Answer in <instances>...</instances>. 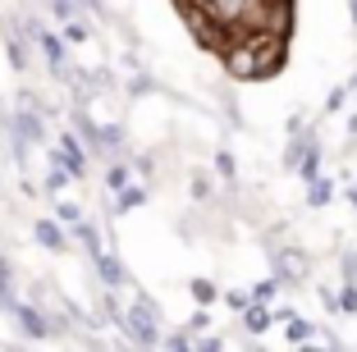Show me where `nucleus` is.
<instances>
[{
	"instance_id": "f257e3e1",
	"label": "nucleus",
	"mask_w": 357,
	"mask_h": 352,
	"mask_svg": "<svg viewBox=\"0 0 357 352\" xmlns=\"http://www.w3.org/2000/svg\"><path fill=\"white\" fill-rule=\"evenodd\" d=\"M124 325H128V339H133V343H147V348H151V343H160V330H156V307H151L147 298L128 307Z\"/></svg>"
},
{
	"instance_id": "f03ea898",
	"label": "nucleus",
	"mask_w": 357,
	"mask_h": 352,
	"mask_svg": "<svg viewBox=\"0 0 357 352\" xmlns=\"http://www.w3.org/2000/svg\"><path fill=\"white\" fill-rule=\"evenodd\" d=\"M60 165H69V174H74V178L87 169V160H83V146H78V137H69V133L60 137Z\"/></svg>"
},
{
	"instance_id": "7ed1b4c3",
	"label": "nucleus",
	"mask_w": 357,
	"mask_h": 352,
	"mask_svg": "<svg viewBox=\"0 0 357 352\" xmlns=\"http://www.w3.org/2000/svg\"><path fill=\"white\" fill-rule=\"evenodd\" d=\"M37 46L46 51V60H51V69H55V73L69 69V64H64V46H60V37H55V32H42V28H37Z\"/></svg>"
},
{
	"instance_id": "20e7f679",
	"label": "nucleus",
	"mask_w": 357,
	"mask_h": 352,
	"mask_svg": "<svg viewBox=\"0 0 357 352\" xmlns=\"http://www.w3.org/2000/svg\"><path fill=\"white\" fill-rule=\"evenodd\" d=\"M32 238L42 243V247H51V252H64V247H69V243H64V234L51 224V220H37V224H32Z\"/></svg>"
},
{
	"instance_id": "39448f33",
	"label": "nucleus",
	"mask_w": 357,
	"mask_h": 352,
	"mask_svg": "<svg viewBox=\"0 0 357 352\" xmlns=\"http://www.w3.org/2000/svg\"><path fill=\"white\" fill-rule=\"evenodd\" d=\"M14 316L23 321V334H32V339H42V334H46V316H42V311L19 307V302H14Z\"/></svg>"
},
{
	"instance_id": "423d86ee",
	"label": "nucleus",
	"mask_w": 357,
	"mask_h": 352,
	"mask_svg": "<svg viewBox=\"0 0 357 352\" xmlns=\"http://www.w3.org/2000/svg\"><path fill=\"white\" fill-rule=\"evenodd\" d=\"M243 325H248V334H261V330H271V311H266L261 302H257V307H248Z\"/></svg>"
},
{
	"instance_id": "0eeeda50",
	"label": "nucleus",
	"mask_w": 357,
	"mask_h": 352,
	"mask_svg": "<svg viewBox=\"0 0 357 352\" xmlns=\"http://www.w3.org/2000/svg\"><path fill=\"white\" fill-rule=\"evenodd\" d=\"M284 334H289L294 343H307L312 339V325H307L303 316H284Z\"/></svg>"
},
{
	"instance_id": "6e6552de",
	"label": "nucleus",
	"mask_w": 357,
	"mask_h": 352,
	"mask_svg": "<svg viewBox=\"0 0 357 352\" xmlns=\"http://www.w3.org/2000/svg\"><path fill=\"white\" fill-rule=\"evenodd\" d=\"M96 270H101V275H105V280H110V284H119V280H124V270H119L115 261L105 257V252H96Z\"/></svg>"
},
{
	"instance_id": "1a4fd4ad",
	"label": "nucleus",
	"mask_w": 357,
	"mask_h": 352,
	"mask_svg": "<svg viewBox=\"0 0 357 352\" xmlns=\"http://www.w3.org/2000/svg\"><path fill=\"white\" fill-rule=\"evenodd\" d=\"M330 192H335V188H330L321 174H316V178H312V192H307V201H312V206H321V201H330Z\"/></svg>"
},
{
	"instance_id": "9d476101",
	"label": "nucleus",
	"mask_w": 357,
	"mask_h": 352,
	"mask_svg": "<svg viewBox=\"0 0 357 352\" xmlns=\"http://www.w3.org/2000/svg\"><path fill=\"white\" fill-rule=\"evenodd\" d=\"M192 298H197L202 307H211V302H215V284L211 280H192Z\"/></svg>"
},
{
	"instance_id": "9b49d317",
	"label": "nucleus",
	"mask_w": 357,
	"mask_h": 352,
	"mask_svg": "<svg viewBox=\"0 0 357 352\" xmlns=\"http://www.w3.org/2000/svg\"><path fill=\"white\" fill-rule=\"evenodd\" d=\"M19 133L23 137H42V119H37V114H19Z\"/></svg>"
},
{
	"instance_id": "f8f14e48",
	"label": "nucleus",
	"mask_w": 357,
	"mask_h": 352,
	"mask_svg": "<svg viewBox=\"0 0 357 352\" xmlns=\"http://www.w3.org/2000/svg\"><path fill=\"white\" fill-rule=\"evenodd\" d=\"M147 201V192L142 188H124V197H119V211H133V206H142Z\"/></svg>"
},
{
	"instance_id": "ddd939ff",
	"label": "nucleus",
	"mask_w": 357,
	"mask_h": 352,
	"mask_svg": "<svg viewBox=\"0 0 357 352\" xmlns=\"http://www.w3.org/2000/svg\"><path fill=\"white\" fill-rule=\"evenodd\" d=\"M105 183L115 188V192H124V188H128V169H124V165H115V169H110V178H105Z\"/></svg>"
},
{
	"instance_id": "4468645a",
	"label": "nucleus",
	"mask_w": 357,
	"mask_h": 352,
	"mask_svg": "<svg viewBox=\"0 0 357 352\" xmlns=\"http://www.w3.org/2000/svg\"><path fill=\"white\" fill-rule=\"evenodd\" d=\"M275 289H280V284H275V280L257 284V302H271V298H275Z\"/></svg>"
},
{
	"instance_id": "2eb2a0df",
	"label": "nucleus",
	"mask_w": 357,
	"mask_h": 352,
	"mask_svg": "<svg viewBox=\"0 0 357 352\" xmlns=\"http://www.w3.org/2000/svg\"><path fill=\"white\" fill-rule=\"evenodd\" d=\"M339 307H344V311H357V289H353V284L344 289V298H339Z\"/></svg>"
},
{
	"instance_id": "dca6fc26",
	"label": "nucleus",
	"mask_w": 357,
	"mask_h": 352,
	"mask_svg": "<svg viewBox=\"0 0 357 352\" xmlns=\"http://www.w3.org/2000/svg\"><path fill=\"white\" fill-rule=\"evenodd\" d=\"M64 37H69V42H87V32H83V23H69V28H64Z\"/></svg>"
},
{
	"instance_id": "f3484780",
	"label": "nucleus",
	"mask_w": 357,
	"mask_h": 352,
	"mask_svg": "<svg viewBox=\"0 0 357 352\" xmlns=\"http://www.w3.org/2000/svg\"><path fill=\"white\" fill-rule=\"evenodd\" d=\"M64 178H69V174H64V165H55L51 178H46V188H64Z\"/></svg>"
},
{
	"instance_id": "a211bd4d",
	"label": "nucleus",
	"mask_w": 357,
	"mask_h": 352,
	"mask_svg": "<svg viewBox=\"0 0 357 352\" xmlns=\"http://www.w3.org/2000/svg\"><path fill=\"white\" fill-rule=\"evenodd\" d=\"M348 133H357V114H353V119H348Z\"/></svg>"
},
{
	"instance_id": "6ab92c4d",
	"label": "nucleus",
	"mask_w": 357,
	"mask_h": 352,
	"mask_svg": "<svg viewBox=\"0 0 357 352\" xmlns=\"http://www.w3.org/2000/svg\"><path fill=\"white\" fill-rule=\"evenodd\" d=\"M353 23H357V0H353Z\"/></svg>"
}]
</instances>
